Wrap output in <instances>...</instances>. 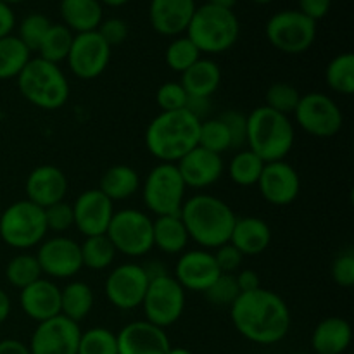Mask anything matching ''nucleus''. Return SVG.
<instances>
[{
	"label": "nucleus",
	"mask_w": 354,
	"mask_h": 354,
	"mask_svg": "<svg viewBox=\"0 0 354 354\" xmlns=\"http://www.w3.org/2000/svg\"><path fill=\"white\" fill-rule=\"evenodd\" d=\"M232 324L239 334L256 344L282 341L290 328V310L279 294L268 289L242 292L230 306Z\"/></svg>",
	"instance_id": "nucleus-1"
},
{
	"label": "nucleus",
	"mask_w": 354,
	"mask_h": 354,
	"mask_svg": "<svg viewBox=\"0 0 354 354\" xmlns=\"http://www.w3.org/2000/svg\"><path fill=\"white\" fill-rule=\"evenodd\" d=\"M180 218L185 225L190 241L207 251L230 242L237 216L220 197L197 194L190 199H185L180 209Z\"/></svg>",
	"instance_id": "nucleus-2"
},
{
	"label": "nucleus",
	"mask_w": 354,
	"mask_h": 354,
	"mask_svg": "<svg viewBox=\"0 0 354 354\" xmlns=\"http://www.w3.org/2000/svg\"><path fill=\"white\" fill-rule=\"evenodd\" d=\"M201 121L187 109L159 113L145 130L147 151L161 162L176 165L197 147Z\"/></svg>",
	"instance_id": "nucleus-3"
},
{
	"label": "nucleus",
	"mask_w": 354,
	"mask_h": 354,
	"mask_svg": "<svg viewBox=\"0 0 354 354\" xmlns=\"http://www.w3.org/2000/svg\"><path fill=\"white\" fill-rule=\"evenodd\" d=\"M296 131L289 116L266 106H259L248 114L245 145L263 162L283 161L294 147Z\"/></svg>",
	"instance_id": "nucleus-4"
},
{
	"label": "nucleus",
	"mask_w": 354,
	"mask_h": 354,
	"mask_svg": "<svg viewBox=\"0 0 354 354\" xmlns=\"http://www.w3.org/2000/svg\"><path fill=\"white\" fill-rule=\"evenodd\" d=\"M17 88L21 95L38 109H61L69 99V82L59 64L45 59H30L17 75Z\"/></svg>",
	"instance_id": "nucleus-5"
},
{
	"label": "nucleus",
	"mask_w": 354,
	"mask_h": 354,
	"mask_svg": "<svg viewBox=\"0 0 354 354\" xmlns=\"http://www.w3.org/2000/svg\"><path fill=\"white\" fill-rule=\"evenodd\" d=\"M241 23L234 10L221 7H196L192 21L187 28V37L194 41L201 54H223L230 50L239 40Z\"/></svg>",
	"instance_id": "nucleus-6"
},
{
	"label": "nucleus",
	"mask_w": 354,
	"mask_h": 354,
	"mask_svg": "<svg viewBox=\"0 0 354 354\" xmlns=\"http://www.w3.org/2000/svg\"><path fill=\"white\" fill-rule=\"evenodd\" d=\"M47 232L44 209L28 199L7 206L0 216V239L19 251L40 245Z\"/></svg>",
	"instance_id": "nucleus-7"
},
{
	"label": "nucleus",
	"mask_w": 354,
	"mask_h": 354,
	"mask_svg": "<svg viewBox=\"0 0 354 354\" xmlns=\"http://www.w3.org/2000/svg\"><path fill=\"white\" fill-rule=\"evenodd\" d=\"M187 185L180 176L176 165L161 162L149 171L142 194L144 203L156 216L180 214L185 203Z\"/></svg>",
	"instance_id": "nucleus-8"
},
{
	"label": "nucleus",
	"mask_w": 354,
	"mask_h": 354,
	"mask_svg": "<svg viewBox=\"0 0 354 354\" xmlns=\"http://www.w3.org/2000/svg\"><path fill=\"white\" fill-rule=\"evenodd\" d=\"M106 235L116 252L128 258H142L154 248L152 220L138 209H121L114 213Z\"/></svg>",
	"instance_id": "nucleus-9"
},
{
	"label": "nucleus",
	"mask_w": 354,
	"mask_h": 354,
	"mask_svg": "<svg viewBox=\"0 0 354 354\" xmlns=\"http://www.w3.org/2000/svg\"><path fill=\"white\" fill-rule=\"evenodd\" d=\"M266 38L283 54H303L317 40V23L299 10H280L273 14L265 28Z\"/></svg>",
	"instance_id": "nucleus-10"
},
{
	"label": "nucleus",
	"mask_w": 354,
	"mask_h": 354,
	"mask_svg": "<svg viewBox=\"0 0 354 354\" xmlns=\"http://www.w3.org/2000/svg\"><path fill=\"white\" fill-rule=\"evenodd\" d=\"M145 320L166 328L176 324L185 310V290L169 273L149 280L144 303Z\"/></svg>",
	"instance_id": "nucleus-11"
},
{
	"label": "nucleus",
	"mask_w": 354,
	"mask_h": 354,
	"mask_svg": "<svg viewBox=\"0 0 354 354\" xmlns=\"http://www.w3.org/2000/svg\"><path fill=\"white\" fill-rule=\"evenodd\" d=\"M294 116H296L297 124L308 135L317 138L335 137L344 123V116L337 102L322 92L301 95Z\"/></svg>",
	"instance_id": "nucleus-12"
},
{
	"label": "nucleus",
	"mask_w": 354,
	"mask_h": 354,
	"mask_svg": "<svg viewBox=\"0 0 354 354\" xmlns=\"http://www.w3.org/2000/svg\"><path fill=\"white\" fill-rule=\"evenodd\" d=\"M66 61L76 78H99L109 66L111 47L97 31L78 33L73 37V44Z\"/></svg>",
	"instance_id": "nucleus-13"
},
{
	"label": "nucleus",
	"mask_w": 354,
	"mask_h": 354,
	"mask_svg": "<svg viewBox=\"0 0 354 354\" xmlns=\"http://www.w3.org/2000/svg\"><path fill=\"white\" fill-rule=\"evenodd\" d=\"M149 277L144 265L124 263L114 268L106 279V296L118 310H135L144 303Z\"/></svg>",
	"instance_id": "nucleus-14"
},
{
	"label": "nucleus",
	"mask_w": 354,
	"mask_h": 354,
	"mask_svg": "<svg viewBox=\"0 0 354 354\" xmlns=\"http://www.w3.org/2000/svg\"><path fill=\"white\" fill-rule=\"evenodd\" d=\"M80 337V324L57 315L37 325L28 348L31 354H78Z\"/></svg>",
	"instance_id": "nucleus-15"
},
{
	"label": "nucleus",
	"mask_w": 354,
	"mask_h": 354,
	"mask_svg": "<svg viewBox=\"0 0 354 354\" xmlns=\"http://www.w3.org/2000/svg\"><path fill=\"white\" fill-rule=\"evenodd\" d=\"M38 265L50 279H71L83 268L80 244L64 235H55L38 245Z\"/></svg>",
	"instance_id": "nucleus-16"
},
{
	"label": "nucleus",
	"mask_w": 354,
	"mask_h": 354,
	"mask_svg": "<svg viewBox=\"0 0 354 354\" xmlns=\"http://www.w3.org/2000/svg\"><path fill=\"white\" fill-rule=\"evenodd\" d=\"M263 199L272 206H289L297 199L301 178L296 168L286 161L266 162L258 180Z\"/></svg>",
	"instance_id": "nucleus-17"
},
{
	"label": "nucleus",
	"mask_w": 354,
	"mask_h": 354,
	"mask_svg": "<svg viewBox=\"0 0 354 354\" xmlns=\"http://www.w3.org/2000/svg\"><path fill=\"white\" fill-rule=\"evenodd\" d=\"M75 227L85 237L102 235L107 232L114 214L113 201L104 196L99 189H90L80 194L73 204Z\"/></svg>",
	"instance_id": "nucleus-18"
},
{
	"label": "nucleus",
	"mask_w": 354,
	"mask_h": 354,
	"mask_svg": "<svg viewBox=\"0 0 354 354\" xmlns=\"http://www.w3.org/2000/svg\"><path fill=\"white\" fill-rule=\"evenodd\" d=\"M221 275L213 252L206 249L185 251L175 266V280L190 292H206L211 283Z\"/></svg>",
	"instance_id": "nucleus-19"
},
{
	"label": "nucleus",
	"mask_w": 354,
	"mask_h": 354,
	"mask_svg": "<svg viewBox=\"0 0 354 354\" xmlns=\"http://www.w3.org/2000/svg\"><path fill=\"white\" fill-rule=\"evenodd\" d=\"M116 341L118 354H168L171 349L165 328L147 320L124 325Z\"/></svg>",
	"instance_id": "nucleus-20"
},
{
	"label": "nucleus",
	"mask_w": 354,
	"mask_h": 354,
	"mask_svg": "<svg viewBox=\"0 0 354 354\" xmlns=\"http://www.w3.org/2000/svg\"><path fill=\"white\" fill-rule=\"evenodd\" d=\"M176 168L187 189H207L221 178L225 165L220 154L197 145L176 162Z\"/></svg>",
	"instance_id": "nucleus-21"
},
{
	"label": "nucleus",
	"mask_w": 354,
	"mask_h": 354,
	"mask_svg": "<svg viewBox=\"0 0 354 354\" xmlns=\"http://www.w3.org/2000/svg\"><path fill=\"white\" fill-rule=\"evenodd\" d=\"M24 189H26L28 201L45 209L52 204L64 201L68 194V178L57 166L41 165L28 175Z\"/></svg>",
	"instance_id": "nucleus-22"
},
{
	"label": "nucleus",
	"mask_w": 354,
	"mask_h": 354,
	"mask_svg": "<svg viewBox=\"0 0 354 354\" xmlns=\"http://www.w3.org/2000/svg\"><path fill=\"white\" fill-rule=\"evenodd\" d=\"M24 315L35 322H45L61 315V289L48 279H38L19 294Z\"/></svg>",
	"instance_id": "nucleus-23"
},
{
	"label": "nucleus",
	"mask_w": 354,
	"mask_h": 354,
	"mask_svg": "<svg viewBox=\"0 0 354 354\" xmlns=\"http://www.w3.org/2000/svg\"><path fill=\"white\" fill-rule=\"evenodd\" d=\"M194 12H196L194 0H151L149 19L159 35L176 37L187 31Z\"/></svg>",
	"instance_id": "nucleus-24"
},
{
	"label": "nucleus",
	"mask_w": 354,
	"mask_h": 354,
	"mask_svg": "<svg viewBox=\"0 0 354 354\" xmlns=\"http://www.w3.org/2000/svg\"><path fill=\"white\" fill-rule=\"evenodd\" d=\"M230 244L242 256H258L272 244V230L265 220L256 216L235 218Z\"/></svg>",
	"instance_id": "nucleus-25"
},
{
	"label": "nucleus",
	"mask_w": 354,
	"mask_h": 354,
	"mask_svg": "<svg viewBox=\"0 0 354 354\" xmlns=\"http://www.w3.org/2000/svg\"><path fill=\"white\" fill-rule=\"evenodd\" d=\"M353 330L348 320L328 317L315 327L311 346L317 354H342L351 344Z\"/></svg>",
	"instance_id": "nucleus-26"
},
{
	"label": "nucleus",
	"mask_w": 354,
	"mask_h": 354,
	"mask_svg": "<svg viewBox=\"0 0 354 354\" xmlns=\"http://www.w3.org/2000/svg\"><path fill=\"white\" fill-rule=\"evenodd\" d=\"M221 83V69L211 59L201 57L196 64L190 66L187 71L182 73L180 85L189 97H204L211 99Z\"/></svg>",
	"instance_id": "nucleus-27"
},
{
	"label": "nucleus",
	"mask_w": 354,
	"mask_h": 354,
	"mask_svg": "<svg viewBox=\"0 0 354 354\" xmlns=\"http://www.w3.org/2000/svg\"><path fill=\"white\" fill-rule=\"evenodd\" d=\"M59 10L64 26L76 35L97 31L104 19V9L99 0H61Z\"/></svg>",
	"instance_id": "nucleus-28"
},
{
	"label": "nucleus",
	"mask_w": 354,
	"mask_h": 354,
	"mask_svg": "<svg viewBox=\"0 0 354 354\" xmlns=\"http://www.w3.org/2000/svg\"><path fill=\"white\" fill-rule=\"evenodd\" d=\"M152 239H154V248L166 254L185 252L190 241L180 214H166V216L156 218L152 221Z\"/></svg>",
	"instance_id": "nucleus-29"
},
{
	"label": "nucleus",
	"mask_w": 354,
	"mask_h": 354,
	"mask_svg": "<svg viewBox=\"0 0 354 354\" xmlns=\"http://www.w3.org/2000/svg\"><path fill=\"white\" fill-rule=\"evenodd\" d=\"M140 187V176L131 166L114 165L106 169L99 182V190L111 201H124L135 196Z\"/></svg>",
	"instance_id": "nucleus-30"
},
{
	"label": "nucleus",
	"mask_w": 354,
	"mask_h": 354,
	"mask_svg": "<svg viewBox=\"0 0 354 354\" xmlns=\"http://www.w3.org/2000/svg\"><path fill=\"white\" fill-rule=\"evenodd\" d=\"M93 308V292L92 287L85 282L68 283L61 289V315L69 320L80 324L88 317Z\"/></svg>",
	"instance_id": "nucleus-31"
},
{
	"label": "nucleus",
	"mask_w": 354,
	"mask_h": 354,
	"mask_svg": "<svg viewBox=\"0 0 354 354\" xmlns=\"http://www.w3.org/2000/svg\"><path fill=\"white\" fill-rule=\"evenodd\" d=\"M30 59L31 52L19 38L12 35L0 38V80L17 78Z\"/></svg>",
	"instance_id": "nucleus-32"
},
{
	"label": "nucleus",
	"mask_w": 354,
	"mask_h": 354,
	"mask_svg": "<svg viewBox=\"0 0 354 354\" xmlns=\"http://www.w3.org/2000/svg\"><path fill=\"white\" fill-rule=\"evenodd\" d=\"M80 251H82L83 266L95 270V272L109 268L118 254L113 242L109 241L106 234L85 237V242L80 244Z\"/></svg>",
	"instance_id": "nucleus-33"
},
{
	"label": "nucleus",
	"mask_w": 354,
	"mask_h": 354,
	"mask_svg": "<svg viewBox=\"0 0 354 354\" xmlns=\"http://www.w3.org/2000/svg\"><path fill=\"white\" fill-rule=\"evenodd\" d=\"M73 31L66 28L64 24H52L48 31L45 33L44 40H41L40 47H38V57L45 59L48 62H59L66 61L69 54V48L73 44Z\"/></svg>",
	"instance_id": "nucleus-34"
},
{
	"label": "nucleus",
	"mask_w": 354,
	"mask_h": 354,
	"mask_svg": "<svg viewBox=\"0 0 354 354\" xmlns=\"http://www.w3.org/2000/svg\"><path fill=\"white\" fill-rule=\"evenodd\" d=\"M328 88L341 95H353L354 92V55L351 52L339 54L328 62L325 71Z\"/></svg>",
	"instance_id": "nucleus-35"
},
{
	"label": "nucleus",
	"mask_w": 354,
	"mask_h": 354,
	"mask_svg": "<svg viewBox=\"0 0 354 354\" xmlns=\"http://www.w3.org/2000/svg\"><path fill=\"white\" fill-rule=\"evenodd\" d=\"M265 165L266 162H263L254 152H251L249 149H244V151H239L232 158L228 173H230V178L235 185L252 187L258 185V180L261 176Z\"/></svg>",
	"instance_id": "nucleus-36"
},
{
	"label": "nucleus",
	"mask_w": 354,
	"mask_h": 354,
	"mask_svg": "<svg viewBox=\"0 0 354 354\" xmlns=\"http://www.w3.org/2000/svg\"><path fill=\"white\" fill-rule=\"evenodd\" d=\"M41 277H44V273H41L40 265H38L37 256L26 254V252L14 256L6 266L7 282L19 290L31 286V283L37 282Z\"/></svg>",
	"instance_id": "nucleus-37"
},
{
	"label": "nucleus",
	"mask_w": 354,
	"mask_h": 354,
	"mask_svg": "<svg viewBox=\"0 0 354 354\" xmlns=\"http://www.w3.org/2000/svg\"><path fill=\"white\" fill-rule=\"evenodd\" d=\"M197 145L220 156L232 149L230 133L220 118H207V120L201 121Z\"/></svg>",
	"instance_id": "nucleus-38"
},
{
	"label": "nucleus",
	"mask_w": 354,
	"mask_h": 354,
	"mask_svg": "<svg viewBox=\"0 0 354 354\" xmlns=\"http://www.w3.org/2000/svg\"><path fill=\"white\" fill-rule=\"evenodd\" d=\"M165 57L168 68L182 75L183 71H187L190 66L199 61L201 50L194 45V41L189 37H178L168 45Z\"/></svg>",
	"instance_id": "nucleus-39"
},
{
	"label": "nucleus",
	"mask_w": 354,
	"mask_h": 354,
	"mask_svg": "<svg viewBox=\"0 0 354 354\" xmlns=\"http://www.w3.org/2000/svg\"><path fill=\"white\" fill-rule=\"evenodd\" d=\"M78 354H118L116 334L104 327H93L82 332Z\"/></svg>",
	"instance_id": "nucleus-40"
},
{
	"label": "nucleus",
	"mask_w": 354,
	"mask_h": 354,
	"mask_svg": "<svg viewBox=\"0 0 354 354\" xmlns=\"http://www.w3.org/2000/svg\"><path fill=\"white\" fill-rule=\"evenodd\" d=\"M266 107L277 111L280 114H294L297 104H299L301 93L294 85L286 82H277L266 90Z\"/></svg>",
	"instance_id": "nucleus-41"
},
{
	"label": "nucleus",
	"mask_w": 354,
	"mask_h": 354,
	"mask_svg": "<svg viewBox=\"0 0 354 354\" xmlns=\"http://www.w3.org/2000/svg\"><path fill=\"white\" fill-rule=\"evenodd\" d=\"M206 299L209 301L213 306L218 308H230L235 303L239 296H241V290H239L237 280L235 275L232 273H221L213 283H211L209 289L204 292Z\"/></svg>",
	"instance_id": "nucleus-42"
},
{
	"label": "nucleus",
	"mask_w": 354,
	"mask_h": 354,
	"mask_svg": "<svg viewBox=\"0 0 354 354\" xmlns=\"http://www.w3.org/2000/svg\"><path fill=\"white\" fill-rule=\"evenodd\" d=\"M50 26H52L50 19H48L45 14L33 12L23 19V23H21L19 26V35H17V38L26 45L28 50L37 52L38 47H40L41 40H44L45 33H47Z\"/></svg>",
	"instance_id": "nucleus-43"
},
{
	"label": "nucleus",
	"mask_w": 354,
	"mask_h": 354,
	"mask_svg": "<svg viewBox=\"0 0 354 354\" xmlns=\"http://www.w3.org/2000/svg\"><path fill=\"white\" fill-rule=\"evenodd\" d=\"M45 223H47L48 232H55V234H62V232L69 230L75 225V214H73V204L61 201L52 206L45 207Z\"/></svg>",
	"instance_id": "nucleus-44"
},
{
	"label": "nucleus",
	"mask_w": 354,
	"mask_h": 354,
	"mask_svg": "<svg viewBox=\"0 0 354 354\" xmlns=\"http://www.w3.org/2000/svg\"><path fill=\"white\" fill-rule=\"evenodd\" d=\"M187 99H189V95L183 90V86L176 82L162 83L156 92V102H158L161 113L185 109Z\"/></svg>",
	"instance_id": "nucleus-45"
},
{
	"label": "nucleus",
	"mask_w": 354,
	"mask_h": 354,
	"mask_svg": "<svg viewBox=\"0 0 354 354\" xmlns=\"http://www.w3.org/2000/svg\"><path fill=\"white\" fill-rule=\"evenodd\" d=\"M223 124L227 127L228 133H230L232 149H242L248 140V116L242 114L241 111L228 109L221 113L220 116Z\"/></svg>",
	"instance_id": "nucleus-46"
},
{
	"label": "nucleus",
	"mask_w": 354,
	"mask_h": 354,
	"mask_svg": "<svg viewBox=\"0 0 354 354\" xmlns=\"http://www.w3.org/2000/svg\"><path fill=\"white\" fill-rule=\"evenodd\" d=\"M332 279L339 287H349L354 286V254L353 251H344L334 259L332 263Z\"/></svg>",
	"instance_id": "nucleus-47"
},
{
	"label": "nucleus",
	"mask_w": 354,
	"mask_h": 354,
	"mask_svg": "<svg viewBox=\"0 0 354 354\" xmlns=\"http://www.w3.org/2000/svg\"><path fill=\"white\" fill-rule=\"evenodd\" d=\"M97 33L113 48L128 38V24L120 17H109V19H102V23L97 28Z\"/></svg>",
	"instance_id": "nucleus-48"
},
{
	"label": "nucleus",
	"mask_w": 354,
	"mask_h": 354,
	"mask_svg": "<svg viewBox=\"0 0 354 354\" xmlns=\"http://www.w3.org/2000/svg\"><path fill=\"white\" fill-rule=\"evenodd\" d=\"M213 256H214V261H216L218 268H220V272L221 273H232V275H234V272H237V270L241 268L242 258H244V256H242L241 252H239L237 249L230 244V242H228V244L220 245L218 249H214Z\"/></svg>",
	"instance_id": "nucleus-49"
},
{
	"label": "nucleus",
	"mask_w": 354,
	"mask_h": 354,
	"mask_svg": "<svg viewBox=\"0 0 354 354\" xmlns=\"http://www.w3.org/2000/svg\"><path fill=\"white\" fill-rule=\"evenodd\" d=\"M297 3H299L297 10L317 23V21L324 19L327 16L328 10H330L332 0H297Z\"/></svg>",
	"instance_id": "nucleus-50"
},
{
	"label": "nucleus",
	"mask_w": 354,
	"mask_h": 354,
	"mask_svg": "<svg viewBox=\"0 0 354 354\" xmlns=\"http://www.w3.org/2000/svg\"><path fill=\"white\" fill-rule=\"evenodd\" d=\"M185 109L199 121L207 120V114H209L211 111V99H204V97H189L185 104Z\"/></svg>",
	"instance_id": "nucleus-51"
},
{
	"label": "nucleus",
	"mask_w": 354,
	"mask_h": 354,
	"mask_svg": "<svg viewBox=\"0 0 354 354\" xmlns=\"http://www.w3.org/2000/svg\"><path fill=\"white\" fill-rule=\"evenodd\" d=\"M235 280H237L239 290L242 292H251V290H256L261 287V282H259V277L254 270H241V272L235 275Z\"/></svg>",
	"instance_id": "nucleus-52"
},
{
	"label": "nucleus",
	"mask_w": 354,
	"mask_h": 354,
	"mask_svg": "<svg viewBox=\"0 0 354 354\" xmlns=\"http://www.w3.org/2000/svg\"><path fill=\"white\" fill-rule=\"evenodd\" d=\"M14 26H16V16H14L12 9L7 3L0 2V38L12 33Z\"/></svg>",
	"instance_id": "nucleus-53"
},
{
	"label": "nucleus",
	"mask_w": 354,
	"mask_h": 354,
	"mask_svg": "<svg viewBox=\"0 0 354 354\" xmlns=\"http://www.w3.org/2000/svg\"><path fill=\"white\" fill-rule=\"evenodd\" d=\"M0 354H31L30 348L16 339H6L0 341Z\"/></svg>",
	"instance_id": "nucleus-54"
},
{
	"label": "nucleus",
	"mask_w": 354,
	"mask_h": 354,
	"mask_svg": "<svg viewBox=\"0 0 354 354\" xmlns=\"http://www.w3.org/2000/svg\"><path fill=\"white\" fill-rule=\"evenodd\" d=\"M10 315V299L3 289H0V325L9 318Z\"/></svg>",
	"instance_id": "nucleus-55"
},
{
	"label": "nucleus",
	"mask_w": 354,
	"mask_h": 354,
	"mask_svg": "<svg viewBox=\"0 0 354 354\" xmlns=\"http://www.w3.org/2000/svg\"><path fill=\"white\" fill-rule=\"evenodd\" d=\"M206 3H209V6L221 7V9L234 10V7H235V3H237V0H207Z\"/></svg>",
	"instance_id": "nucleus-56"
},
{
	"label": "nucleus",
	"mask_w": 354,
	"mask_h": 354,
	"mask_svg": "<svg viewBox=\"0 0 354 354\" xmlns=\"http://www.w3.org/2000/svg\"><path fill=\"white\" fill-rule=\"evenodd\" d=\"M102 6H107V7H121L124 6V3L128 2V0H99Z\"/></svg>",
	"instance_id": "nucleus-57"
},
{
	"label": "nucleus",
	"mask_w": 354,
	"mask_h": 354,
	"mask_svg": "<svg viewBox=\"0 0 354 354\" xmlns=\"http://www.w3.org/2000/svg\"><path fill=\"white\" fill-rule=\"evenodd\" d=\"M168 354H192V353H190L189 349H185V348H171V349H169Z\"/></svg>",
	"instance_id": "nucleus-58"
},
{
	"label": "nucleus",
	"mask_w": 354,
	"mask_h": 354,
	"mask_svg": "<svg viewBox=\"0 0 354 354\" xmlns=\"http://www.w3.org/2000/svg\"><path fill=\"white\" fill-rule=\"evenodd\" d=\"M0 2L7 3V6H10V3H19V2H24V0H0Z\"/></svg>",
	"instance_id": "nucleus-59"
},
{
	"label": "nucleus",
	"mask_w": 354,
	"mask_h": 354,
	"mask_svg": "<svg viewBox=\"0 0 354 354\" xmlns=\"http://www.w3.org/2000/svg\"><path fill=\"white\" fill-rule=\"evenodd\" d=\"M254 3H259V6H266V3L273 2V0H252Z\"/></svg>",
	"instance_id": "nucleus-60"
}]
</instances>
